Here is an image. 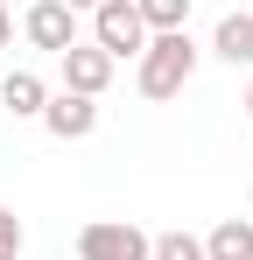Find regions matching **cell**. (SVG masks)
Listing matches in <instances>:
<instances>
[{
  "label": "cell",
  "instance_id": "6da1fadb",
  "mask_svg": "<svg viewBox=\"0 0 253 260\" xmlns=\"http://www.w3.org/2000/svg\"><path fill=\"white\" fill-rule=\"evenodd\" d=\"M197 56H204V49L190 43V28L148 36L141 63H134V85H141V99H176V91H183L190 78H197Z\"/></svg>",
  "mask_w": 253,
  "mask_h": 260
},
{
  "label": "cell",
  "instance_id": "7a4b0ae2",
  "mask_svg": "<svg viewBox=\"0 0 253 260\" xmlns=\"http://www.w3.org/2000/svg\"><path fill=\"white\" fill-rule=\"evenodd\" d=\"M148 36H155V28L141 21V7H134V0H99V7H91V43L106 49L113 63H126V56L141 63Z\"/></svg>",
  "mask_w": 253,
  "mask_h": 260
},
{
  "label": "cell",
  "instance_id": "3957f363",
  "mask_svg": "<svg viewBox=\"0 0 253 260\" xmlns=\"http://www.w3.org/2000/svg\"><path fill=\"white\" fill-rule=\"evenodd\" d=\"M148 253H155V239L126 218H91L78 232V260H148Z\"/></svg>",
  "mask_w": 253,
  "mask_h": 260
},
{
  "label": "cell",
  "instance_id": "277c9868",
  "mask_svg": "<svg viewBox=\"0 0 253 260\" xmlns=\"http://www.w3.org/2000/svg\"><path fill=\"white\" fill-rule=\"evenodd\" d=\"M56 63H64V91H78V99H99V91L113 85V71H120L99 43H71Z\"/></svg>",
  "mask_w": 253,
  "mask_h": 260
},
{
  "label": "cell",
  "instance_id": "5b68a950",
  "mask_svg": "<svg viewBox=\"0 0 253 260\" xmlns=\"http://www.w3.org/2000/svg\"><path fill=\"white\" fill-rule=\"evenodd\" d=\"M21 36L36 49H49V56H64V49L78 43V14H71L64 0H36V7L21 14Z\"/></svg>",
  "mask_w": 253,
  "mask_h": 260
},
{
  "label": "cell",
  "instance_id": "8992f818",
  "mask_svg": "<svg viewBox=\"0 0 253 260\" xmlns=\"http://www.w3.org/2000/svg\"><path fill=\"white\" fill-rule=\"evenodd\" d=\"M42 127H49V141H84V134H99V99L49 91V106H42Z\"/></svg>",
  "mask_w": 253,
  "mask_h": 260
},
{
  "label": "cell",
  "instance_id": "52a82bcc",
  "mask_svg": "<svg viewBox=\"0 0 253 260\" xmlns=\"http://www.w3.org/2000/svg\"><path fill=\"white\" fill-rule=\"evenodd\" d=\"M42 106H49V85H42L36 71H7V78H0V113H14V120H42Z\"/></svg>",
  "mask_w": 253,
  "mask_h": 260
},
{
  "label": "cell",
  "instance_id": "ba28073f",
  "mask_svg": "<svg viewBox=\"0 0 253 260\" xmlns=\"http://www.w3.org/2000/svg\"><path fill=\"white\" fill-rule=\"evenodd\" d=\"M211 56L218 63H253V14H225L211 28Z\"/></svg>",
  "mask_w": 253,
  "mask_h": 260
},
{
  "label": "cell",
  "instance_id": "9c48e42d",
  "mask_svg": "<svg viewBox=\"0 0 253 260\" xmlns=\"http://www.w3.org/2000/svg\"><path fill=\"white\" fill-rule=\"evenodd\" d=\"M204 253L211 260H253V218H218L204 232Z\"/></svg>",
  "mask_w": 253,
  "mask_h": 260
},
{
  "label": "cell",
  "instance_id": "30bf717a",
  "mask_svg": "<svg viewBox=\"0 0 253 260\" xmlns=\"http://www.w3.org/2000/svg\"><path fill=\"white\" fill-rule=\"evenodd\" d=\"M141 7V21L155 28V36H169V28H190V0H134Z\"/></svg>",
  "mask_w": 253,
  "mask_h": 260
},
{
  "label": "cell",
  "instance_id": "8fae6325",
  "mask_svg": "<svg viewBox=\"0 0 253 260\" xmlns=\"http://www.w3.org/2000/svg\"><path fill=\"white\" fill-rule=\"evenodd\" d=\"M148 260H211V253H204V239H197V232H183V225H176V232L155 239V253H148Z\"/></svg>",
  "mask_w": 253,
  "mask_h": 260
},
{
  "label": "cell",
  "instance_id": "7c38bea8",
  "mask_svg": "<svg viewBox=\"0 0 253 260\" xmlns=\"http://www.w3.org/2000/svg\"><path fill=\"white\" fill-rule=\"evenodd\" d=\"M21 239H28V232H21V218L0 204V260H21Z\"/></svg>",
  "mask_w": 253,
  "mask_h": 260
},
{
  "label": "cell",
  "instance_id": "4fadbf2b",
  "mask_svg": "<svg viewBox=\"0 0 253 260\" xmlns=\"http://www.w3.org/2000/svg\"><path fill=\"white\" fill-rule=\"evenodd\" d=\"M14 43V14H7V0H0V49Z\"/></svg>",
  "mask_w": 253,
  "mask_h": 260
},
{
  "label": "cell",
  "instance_id": "5bb4252c",
  "mask_svg": "<svg viewBox=\"0 0 253 260\" xmlns=\"http://www.w3.org/2000/svg\"><path fill=\"white\" fill-rule=\"evenodd\" d=\"M64 7H71V14H91V7H99V0H64Z\"/></svg>",
  "mask_w": 253,
  "mask_h": 260
},
{
  "label": "cell",
  "instance_id": "9a60e30c",
  "mask_svg": "<svg viewBox=\"0 0 253 260\" xmlns=\"http://www.w3.org/2000/svg\"><path fill=\"white\" fill-rule=\"evenodd\" d=\"M246 120H253V85H246Z\"/></svg>",
  "mask_w": 253,
  "mask_h": 260
},
{
  "label": "cell",
  "instance_id": "2e32d148",
  "mask_svg": "<svg viewBox=\"0 0 253 260\" xmlns=\"http://www.w3.org/2000/svg\"><path fill=\"white\" fill-rule=\"evenodd\" d=\"M246 218H253V204H246Z\"/></svg>",
  "mask_w": 253,
  "mask_h": 260
}]
</instances>
